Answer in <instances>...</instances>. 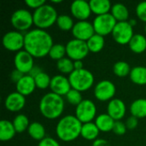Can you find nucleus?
<instances>
[{
	"label": "nucleus",
	"mask_w": 146,
	"mask_h": 146,
	"mask_svg": "<svg viewBox=\"0 0 146 146\" xmlns=\"http://www.w3.org/2000/svg\"><path fill=\"white\" fill-rule=\"evenodd\" d=\"M53 44L52 37L45 30L35 28L25 33L24 50L34 58H41L49 55Z\"/></svg>",
	"instance_id": "obj_1"
},
{
	"label": "nucleus",
	"mask_w": 146,
	"mask_h": 146,
	"mask_svg": "<svg viewBox=\"0 0 146 146\" xmlns=\"http://www.w3.org/2000/svg\"><path fill=\"white\" fill-rule=\"evenodd\" d=\"M127 128L126 123L122 122L121 121H116L115 122L112 132L118 136H121L127 133Z\"/></svg>",
	"instance_id": "obj_37"
},
{
	"label": "nucleus",
	"mask_w": 146,
	"mask_h": 146,
	"mask_svg": "<svg viewBox=\"0 0 146 146\" xmlns=\"http://www.w3.org/2000/svg\"><path fill=\"white\" fill-rule=\"evenodd\" d=\"M67 55V50H66V45H63L62 44H55L51 47L50 52H49V56L56 61H59L62 58H64V56Z\"/></svg>",
	"instance_id": "obj_34"
},
{
	"label": "nucleus",
	"mask_w": 146,
	"mask_h": 146,
	"mask_svg": "<svg viewBox=\"0 0 146 146\" xmlns=\"http://www.w3.org/2000/svg\"><path fill=\"white\" fill-rule=\"evenodd\" d=\"M126 123V126H127V128L128 130H134L137 127H138V124H139V119L131 115L129 116L127 119V121L125 122Z\"/></svg>",
	"instance_id": "obj_39"
},
{
	"label": "nucleus",
	"mask_w": 146,
	"mask_h": 146,
	"mask_svg": "<svg viewBox=\"0 0 146 146\" xmlns=\"http://www.w3.org/2000/svg\"><path fill=\"white\" fill-rule=\"evenodd\" d=\"M27 132H28V134L30 135V137L33 139L37 140V141H41L44 138H46L44 127L38 121L30 123Z\"/></svg>",
	"instance_id": "obj_28"
},
{
	"label": "nucleus",
	"mask_w": 146,
	"mask_h": 146,
	"mask_svg": "<svg viewBox=\"0 0 146 146\" xmlns=\"http://www.w3.org/2000/svg\"><path fill=\"white\" fill-rule=\"evenodd\" d=\"M38 146H61L60 144L53 138L46 137L43 140L39 141Z\"/></svg>",
	"instance_id": "obj_40"
},
{
	"label": "nucleus",
	"mask_w": 146,
	"mask_h": 146,
	"mask_svg": "<svg viewBox=\"0 0 146 146\" xmlns=\"http://www.w3.org/2000/svg\"><path fill=\"white\" fill-rule=\"evenodd\" d=\"M111 34L117 44L122 45L128 44L134 35L133 27L128 21L117 22Z\"/></svg>",
	"instance_id": "obj_10"
},
{
	"label": "nucleus",
	"mask_w": 146,
	"mask_h": 146,
	"mask_svg": "<svg viewBox=\"0 0 146 146\" xmlns=\"http://www.w3.org/2000/svg\"><path fill=\"white\" fill-rule=\"evenodd\" d=\"M130 112L133 116L142 119L146 117V99L139 98L134 100L130 106Z\"/></svg>",
	"instance_id": "obj_26"
},
{
	"label": "nucleus",
	"mask_w": 146,
	"mask_h": 146,
	"mask_svg": "<svg viewBox=\"0 0 146 146\" xmlns=\"http://www.w3.org/2000/svg\"><path fill=\"white\" fill-rule=\"evenodd\" d=\"M10 22L16 31H27L33 25V16L27 9H19L12 14Z\"/></svg>",
	"instance_id": "obj_6"
},
{
	"label": "nucleus",
	"mask_w": 146,
	"mask_h": 146,
	"mask_svg": "<svg viewBox=\"0 0 146 146\" xmlns=\"http://www.w3.org/2000/svg\"><path fill=\"white\" fill-rule=\"evenodd\" d=\"M50 88L51 92L56 93L61 97L66 96L68 92L72 89L68 78L64 75H55L51 78V82Z\"/></svg>",
	"instance_id": "obj_16"
},
{
	"label": "nucleus",
	"mask_w": 146,
	"mask_h": 146,
	"mask_svg": "<svg viewBox=\"0 0 146 146\" xmlns=\"http://www.w3.org/2000/svg\"><path fill=\"white\" fill-rule=\"evenodd\" d=\"M68 80L72 89L80 92L89 90L94 84V76L92 73L86 68L74 70L68 75Z\"/></svg>",
	"instance_id": "obj_5"
},
{
	"label": "nucleus",
	"mask_w": 146,
	"mask_h": 146,
	"mask_svg": "<svg viewBox=\"0 0 146 146\" xmlns=\"http://www.w3.org/2000/svg\"><path fill=\"white\" fill-rule=\"evenodd\" d=\"M129 76L133 83L139 86H145L146 85V67L137 66L133 68Z\"/></svg>",
	"instance_id": "obj_27"
},
{
	"label": "nucleus",
	"mask_w": 146,
	"mask_h": 146,
	"mask_svg": "<svg viewBox=\"0 0 146 146\" xmlns=\"http://www.w3.org/2000/svg\"><path fill=\"white\" fill-rule=\"evenodd\" d=\"M96 114V104L89 99H83V101L78 106H76L75 109V116L82 124L92 122Z\"/></svg>",
	"instance_id": "obj_9"
},
{
	"label": "nucleus",
	"mask_w": 146,
	"mask_h": 146,
	"mask_svg": "<svg viewBox=\"0 0 146 146\" xmlns=\"http://www.w3.org/2000/svg\"><path fill=\"white\" fill-rule=\"evenodd\" d=\"M127 107L125 103L119 98H113L107 106V114L111 116L115 121H121L126 115Z\"/></svg>",
	"instance_id": "obj_18"
},
{
	"label": "nucleus",
	"mask_w": 146,
	"mask_h": 146,
	"mask_svg": "<svg viewBox=\"0 0 146 146\" xmlns=\"http://www.w3.org/2000/svg\"><path fill=\"white\" fill-rule=\"evenodd\" d=\"M24 75H26V74H24L21 71H19L17 69H14L11 72V74H10V80H11L12 82H14V83L16 84Z\"/></svg>",
	"instance_id": "obj_42"
},
{
	"label": "nucleus",
	"mask_w": 146,
	"mask_h": 146,
	"mask_svg": "<svg viewBox=\"0 0 146 146\" xmlns=\"http://www.w3.org/2000/svg\"><path fill=\"white\" fill-rule=\"evenodd\" d=\"M136 14L138 18L146 23V1L139 3L136 7Z\"/></svg>",
	"instance_id": "obj_38"
},
{
	"label": "nucleus",
	"mask_w": 146,
	"mask_h": 146,
	"mask_svg": "<svg viewBox=\"0 0 146 146\" xmlns=\"http://www.w3.org/2000/svg\"><path fill=\"white\" fill-rule=\"evenodd\" d=\"M92 146H110V144L108 140L104 139H97L93 141Z\"/></svg>",
	"instance_id": "obj_43"
},
{
	"label": "nucleus",
	"mask_w": 146,
	"mask_h": 146,
	"mask_svg": "<svg viewBox=\"0 0 146 146\" xmlns=\"http://www.w3.org/2000/svg\"><path fill=\"white\" fill-rule=\"evenodd\" d=\"M74 70H80L84 68V65L82 61H74Z\"/></svg>",
	"instance_id": "obj_45"
},
{
	"label": "nucleus",
	"mask_w": 146,
	"mask_h": 146,
	"mask_svg": "<svg viewBox=\"0 0 146 146\" xmlns=\"http://www.w3.org/2000/svg\"><path fill=\"white\" fill-rule=\"evenodd\" d=\"M34 80H35L37 88L45 90L46 88L50 87V82H51V78L49 76L48 74H46L45 72L43 71L34 78Z\"/></svg>",
	"instance_id": "obj_35"
},
{
	"label": "nucleus",
	"mask_w": 146,
	"mask_h": 146,
	"mask_svg": "<svg viewBox=\"0 0 146 146\" xmlns=\"http://www.w3.org/2000/svg\"><path fill=\"white\" fill-rule=\"evenodd\" d=\"M65 97H66L68 102L71 105H74V106H78L83 101L81 92L77 90H74V89H71Z\"/></svg>",
	"instance_id": "obj_36"
},
{
	"label": "nucleus",
	"mask_w": 146,
	"mask_h": 146,
	"mask_svg": "<svg viewBox=\"0 0 146 146\" xmlns=\"http://www.w3.org/2000/svg\"><path fill=\"white\" fill-rule=\"evenodd\" d=\"M51 2L53 3H62V0H52Z\"/></svg>",
	"instance_id": "obj_47"
},
{
	"label": "nucleus",
	"mask_w": 146,
	"mask_h": 146,
	"mask_svg": "<svg viewBox=\"0 0 146 146\" xmlns=\"http://www.w3.org/2000/svg\"><path fill=\"white\" fill-rule=\"evenodd\" d=\"M110 14L114 16V18L116 20L117 22L128 21L127 20L129 18V11L127 6L123 3H117L112 5Z\"/></svg>",
	"instance_id": "obj_25"
},
{
	"label": "nucleus",
	"mask_w": 146,
	"mask_h": 146,
	"mask_svg": "<svg viewBox=\"0 0 146 146\" xmlns=\"http://www.w3.org/2000/svg\"><path fill=\"white\" fill-rule=\"evenodd\" d=\"M131 70L132 68L130 65L127 62H123V61L117 62L113 66V72L115 75L120 78H123V77H127V75H130Z\"/></svg>",
	"instance_id": "obj_31"
},
{
	"label": "nucleus",
	"mask_w": 146,
	"mask_h": 146,
	"mask_svg": "<svg viewBox=\"0 0 146 146\" xmlns=\"http://www.w3.org/2000/svg\"><path fill=\"white\" fill-rule=\"evenodd\" d=\"M15 86H16V92H18L19 93H21L25 97L31 95L37 88L34 79L28 74L24 75L15 84Z\"/></svg>",
	"instance_id": "obj_19"
},
{
	"label": "nucleus",
	"mask_w": 146,
	"mask_h": 146,
	"mask_svg": "<svg viewBox=\"0 0 146 146\" xmlns=\"http://www.w3.org/2000/svg\"><path fill=\"white\" fill-rule=\"evenodd\" d=\"M66 50L68 58L73 61H82L90 52L86 42L76 38L68 42L66 44Z\"/></svg>",
	"instance_id": "obj_8"
},
{
	"label": "nucleus",
	"mask_w": 146,
	"mask_h": 146,
	"mask_svg": "<svg viewBox=\"0 0 146 146\" xmlns=\"http://www.w3.org/2000/svg\"><path fill=\"white\" fill-rule=\"evenodd\" d=\"M116 88L115 84L108 80L99 81L94 88L95 98L102 102L110 101L115 95Z\"/></svg>",
	"instance_id": "obj_12"
},
{
	"label": "nucleus",
	"mask_w": 146,
	"mask_h": 146,
	"mask_svg": "<svg viewBox=\"0 0 146 146\" xmlns=\"http://www.w3.org/2000/svg\"><path fill=\"white\" fill-rule=\"evenodd\" d=\"M128 22L130 23V25L133 27L134 26H136L137 25V21L135 20V19H131L130 21H128Z\"/></svg>",
	"instance_id": "obj_46"
},
{
	"label": "nucleus",
	"mask_w": 146,
	"mask_h": 146,
	"mask_svg": "<svg viewBox=\"0 0 146 146\" xmlns=\"http://www.w3.org/2000/svg\"><path fill=\"white\" fill-rule=\"evenodd\" d=\"M65 103L62 97L48 92L44 94L39 102V111L41 115L49 120H55L59 118L63 113Z\"/></svg>",
	"instance_id": "obj_3"
},
{
	"label": "nucleus",
	"mask_w": 146,
	"mask_h": 146,
	"mask_svg": "<svg viewBox=\"0 0 146 146\" xmlns=\"http://www.w3.org/2000/svg\"><path fill=\"white\" fill-rule=\"evenodd\" d=\"M115 121L108 114H101L97 116L95 124L97 125L98 128L100 132L103 133H109L113 130L114 125Z\"/></svg>",
	"instance_id": "obj_21"
},
{
	"label": "nucleus",
	"mask_w": 146,
	"mask_h": 146,
	"mask_svg": "<svg viewBox=\"0 0 146 146\" xmlns=\"http://www.w3.org/2000/svg\"><path fill=\"white\" fill-rule=\"evenodd\" d=\"M74 24V20L68 15H58L56 20V25L62 31H72Z\"/></svg>",
	"instance_id": "obj_33"
},
{
	"label": "nucleus",
	"mask_w": 146,
	"mask_h": 146,
	"mask_svg": "<svg viewBox=\"0 0 146 146\" xmlns=\"http://www.w3.org/2000/svg\"><path fill=\"white\" fill-rule=\"evenodd\" d=\"M33 24L37 27V28L45 30L56 23L58 15L55 7L45 3L35 9L33 13Z\"/></svg>",
	"instance_id": "obj_4"
},
{
	"label": "nucleus",
	"mask_w": 146,
	"mask_h": 146,
	"mask_svg": "<svg viewBox=\"0 0 146 146\" xmlns=\"http://www.w3.org/2000/svg\"><path fill=\"white\" fill-rule=\"evenodd\" d=\"M56 68L62 74H70L74 70V61L68 57H64L56 62Z\"/></svg>",
	"instance_id": "obj_32"
},
{
	"label": "nucleus",
	"mask_w": 146,
	"mask_h": 146,
	"mask_svg": "<svg viewBox=\"0 0 146 146\" xmlns=\"http://www.w3.org/2000/svg\"><path fill=\"white\" fill-rule=\"evenodd\" d=\"M16 133L13 122L3 120L0 121V140L1 141H9L12 139Z\"/></svg>",
	"instance_id": "obj_22"
},
{
	"label": "nucleus",
	"mask_w": 146,
	"mask_h": 146,
	"mask_svg": "<svg viewBox=\"0 0 146 146\" xmlns=\"http://www.w3.org/2000/svg\"><path fill=\"white\" fill-rule=\"evenodd\" d=\"M128 45L133 52L136 54L143 53L146 50V38L140 33L134 34Z\"/></svg>",
	"instance_id": "obj_24"
},
{
	"label": "nucleus",
	"mask_w": 146,
	"mask_h": 146,
	"mask_svg": "<svg viewBox=\"0 0 146 146\" xmlns=\"http://www.w3.org/2000/svg\"><path fill=\"white\" fill-rule=\"evenodd\" d=\"M72 34L74 38L86 42L95 34L93 24L87 21H79L74 24Z\"/></svg>",
	"instance_id": "obj_14"
},
{
	"label": "nucleus",
	"mask_w": 146,
	"mask_h": 146,
	"mask_svg": "<svg viewBox=\"0 0 146 146\" xmlns=\"http://www.w3.org/2000/svg\"><path fill=\"white\" fill-rule=\"evenodd\" d=\"M41 72H43V70L41 69V68L40 67H38V66H34L33 68H32V70L29 72V74H28V75H30L31 77H33V79L37 76V75H38Z\"/></svg>",
	"instance_id": "obj_44"
},
{
	"label": "nucleus",
	"mask_w": 146,
	"mask_h": 146,
	"mask_svg": "<svg viewBox=\"0 0 146 146\" xmlns=\"http://www.w3.org/2000/svg\"><path fill=\"white\" fill-rule=\"evenodd\" d=\"M26 104V98L18 92L9 93L4 101V106L10 112L21 111Z\"/></svg>",
	"instance_id": "obj_17"
},
{
	"label": "nucleus",
	"mask_w": 146,
	"mask_h": 146,
	"mask_svg": "<svg viewBox=\"0 0 146 146\" xmlns=\"http://www.w3.org/2000/svg\"><path fill=\"white\" fill-rule=\"evenodd\" d=\"M12 122H13V125L15 127L16 133H24L26 130L28 129V127L30 126V122H29L27 116L23 114H20V115H16L14 118Z\"/></svg>",
	"instance_id": "obj_30"
},
{
	"label": "nucleus",
	"mask_w": 146,
	"mask_h": 146,
	"mask_svg": "<svg viewBox=\"0 0 146 146\" xmlns=\"http://www.w3.org/2000/svg\"><path fill=\"white\" fill-rule=\"evenodd\" d=\"M70 11L74 17L79 21H86L92 12L89 2L86 0H75L71 3Z\"/></svg>",
	"instance_id": "obj_15"
},
{
	"label": "nucleus",
	"mask_w": 146,
	"mask_h": 146,
	"mask_svg": "<svg viewBox=\"0 0 146 146\" xmlns=\"http://www.w3.org/2000/svg\"><path fill=\"white\" fill-rule=\"evenodd\" d=\"M99 129L98 128L95 122H88L82 125L80 136L89 141L96 140L99 135Z\"/></svg>",
	"instance_id": "obj_23"
},
{
	"label": "nucleus",
	"mask_w": 146,
	"mask_h": 146,
	"mask_svg": "<svg viewBox=\"0 0 146 146\" xmlns=\"http://www.w3.org/2000/svg\"><path fill=\"white\" fill-rule=\"evenodd\" d=\"M2 42L6 50L17 53L24 48L25 35L19 31H10L3 35Z\"/></svg>",
	"instance_id": "obj_11"
},
{
	"label": "nucleus",
	"mask_w": 146,
	"mask_h": 146,
	"mask_svg": "<svg viewBox=\"0 0 146 146\" xmlns=\"http://www.w3.org/2000/svg\"><path fill=\"white\" fill-rule=\"evenodd\" d=\"M92 12L97 15L109 14L111 11L112 4L109 0H91L89 2Z\"/></svg>",
	"instance_id": "obj_20"
},
{
	"label": "nucleus",
	"mask_w": 146,
	"mask_h": 146,
	"mask_svg": "<svg viewBox=\"0 0 146 146\" xmlns=\"http://www.w3.org/2000/svg\"><path fill=\"white\" fill-rule=\"evenodd\" d=\"M25 3L31 9H38L39 7L43 6L44 4H45V1L44 0H26L25 1Z\"/></svg>",
	"instance_id": "obj_41"
},
{
	"label": "nucleus",
	"mask_w": 146,
	"mask_h": 146,
	"mask_svg": "<svg viewBox=\"0 0 146 146\" xmlns=\"http://www.w3.org/2000/svg\"><path fill=\"white\" fill-rule=\"evenodd\" d=\"M104 37L95 33L91 38L86 41L88 49L92 53L100 52L104 47Z\"/></svg>",
	"instance_id": "obj_29"
},
{
	"label": "nucleus",
	"mask_w": 146,
	"mask_h": 146,
	"mask_svg": "<svg viewBox=\"0 0 146 146\" xmlns=\"http://www.w3.org/2000/svg\"><path fill=\"white\" fill-rule=\"evenodd\" d=\"M82 123L75 115H68L60 119L56 127V133L63 142H71L80 136Z\"/></svg>",
	"instance_id": "obj_2"
},
{
	"label": "nucleus",
	"mask_w": 146,
	"mask_h": 146,
	"mask_svg": "<svg viewBox=\"0 0 146 146\" xmlns=\"http://www.w3.org/2000/svg\"><path fill=\"white\" fill-rule=\"evenodd\" d=\"M116 23V20L110 13L102 15H97L92 22L95 33L103 37L112 33Z\"/></svg>",
	"instance_id": "obj_7"
},
{
	"label": "nucleus",
	"mask_w": 146,
	"mask_h": 146,
	"mask_svg": "<svg viewBox=\"0 0 146 146\" xmlns=\"http://www.w3.org/2000/svg\"><path fill=\"white\" fill-rule=\"evenodd\" d=\"M145 33H146V23H145Z\"/></svg>",
	"instance_id": "obj_48"
},
{
	"label": "nucleus",
	"mask_w": 146,
	"mask_h": 146,
	"mask_svg": "<svg viewBox=\"0 0 146 146\" xmlns=\"http://www.w3.org/2000/svg\"><path fill=\"white\" fill-rule=\"evenodd\" d=\"M33 58L34 57L25 50L17 52L14 57V65L15 69L21 71L24 74H28L35 66Z\"/></svg>",
	"instance_id": "obj_13"
}]
</instances>
